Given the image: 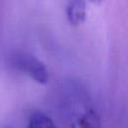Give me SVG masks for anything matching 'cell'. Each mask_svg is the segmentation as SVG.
<instances>
[{"label":"cell","instance_id":"4","mask_svg":"<svg viewBox=\"0 0 128 128\" xmlns=\"http://www.w3.org/2000/svg\"><path fill=\"white\" fill-rule=\"evenodd\" d=\"M27 128H57V126L49 116L36 112L30 117Z\"/></svg>","mask_w":128,"mask_h":128},{"label":"cell","instance_id":"2","mask_svg":"<svg viewBox=\"0 0 128 128\" xmlns=\"http://www.w3.org/2000/svg\"><path fill=\"white\" fill-rule=\"evenodd\" d=\"M66 15L69 23L73 26L81 25L86 19V3L84 0H70L67 8Z\"/></svg>","mask_w":128,"mask_h":128},{"label":"cell","instance_id":"1","mask_svg":"<svg viewBox=\"0 0 128 128\" xmlns=\"http://www.w3.org/2000/svg\"><path fill=\"white\" fill-rule=\"evenodd\" d=\"M11 65L28 75L39 84H46L49 81L47 67L39 59L27 53H15L10 58Z\"/></svg>","mask_w":128,"mask_h":128},{"label":"cell","instance_id":"5","mask_svg":"<svg viewBox=\"0 0 128 128\" xmlns=\"http://www.w3.org/2000/svg\"><path fill=\"white\" fill-rule=\"evenodd\" d=\"M90 2H92L93 4H97V5H99V4H101V2H102V0H89Z\"/></svg>","mask_w":128,"mask_h":128},{"label":"cell","instance_id":"3","mask_svg":"<svg viewBox=\"0 0 128 128\" xmlns=\"http://www.w3.org/2000/svg\"><path fill=\"white\" fill-rule=\"evenodd\" d=\"M79 128H101V121L98 114L92 110H86L78 120Z\"/></svg>","mask_w":128,"mask_h":128}]
</instances>
